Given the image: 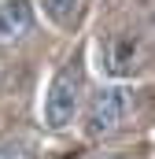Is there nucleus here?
Instances as JSON below:
<instances>
[{"instance_id":"1","label":"nucleus","mask_w":155,"mask_h":159,"mask_svg":"<svg viewBox=\"0 0 155 159\" xmlns=\"http://www.w3.org/2000/svg\"><path fill=\"white\" fill-rule=\"evenodd\" d=\"M81 96H85V74L78 63H67L55 78L48 81L44 89V100H41V119L48 129H67L74 122L78 107H81Z\"/></svg>"},{"instance_id":"2","label":"nucleus","mask_w":155,"mask_h":159,"mask_svg":"<svg viewBox=\"0 0 155 159\" xmlns=\"http://www.w3.org/2000/svg\"><path fill=\"white\" fill-rule=\"evenodd\" d=\"M133 111V93L122 89V85H104L89 96V107H85V133L89 137H104V133H115L122 122L129 119Z\"/></svg>"},{"instance_id":"3","label":"nucleus","mask_w":155,"mask_h":159,"mask_svg":"<svg viewBox=\"0 0 155 159\" xmlns=\"http://www.w3.org/2000/svg\"><path fill=\"white\" fill-rule=\"evenodd\" d=\"M33 30V7L26 0H4L0 4V41H19Z\"/></svg>"},{"instance_id":"4","label":"nucleus","mask_w":155,"mask_h":159,"mask_svg":"<svg viewBox=\"0 0 155 159\" xmlns=\"http://www.w3.org/2000/svg\"><path fill=\"white\" fill-rule=\"evenodd\" d=\"M137 37H118L107 48V70L111 74H133L137 70Z\"/></svg>"},{"instance_id":"5","label":"nucleus","mask_w":155,"mask_h":159,"mask_svg":"<svg viewBox=\"0 0 155 159\" xmlns=\"http://www.w3.org/2000/svg\"><path fill=\"white\" fill-rule=\"evenodd\" d=\"M41 4H44V15H48L55 26H70L85 0H41Z\"/></svg>"},{"instance_id":"6","label":"nucleus","mask_w":155,"mask_h":159,"mask_svg":"<svg viewBox=\"0 0 155 159\" xmlns=\"http://www.w3.org/2000/svg\"><path fill=\"white\" fill-rule=\"evenodd\" d=\"M0 159H30V144L19 137H4L0 141Z\"/></svg>"},{"instance_id":"7","label":"nucleus","mask_w":155,"mask_h":159,"mask_svg":"<svg viewBox=\"0 0 155 159\" xmlns=\"http://www.w3.org/2000/svg\"><path fill=\"white\" fill-rule=\"evenodd\" d=\"M100 159H126V156H100Z\"/></svg>"}]
</instances>
